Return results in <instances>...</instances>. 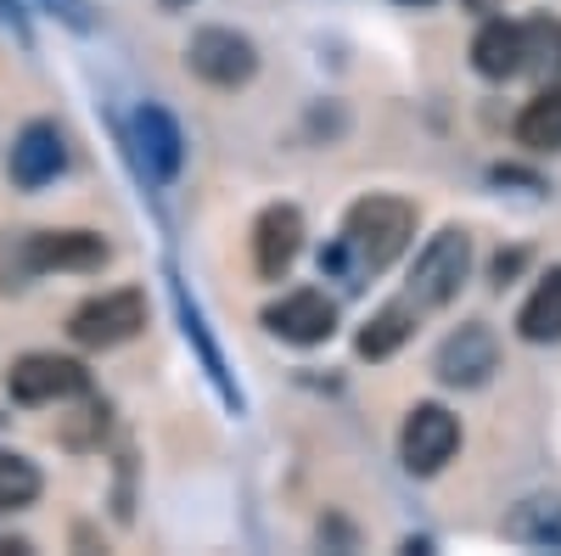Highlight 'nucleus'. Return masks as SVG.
I'll use <instances>...</instances> for the list:
<instances>
[{
  "mask_svg": "<svg viewBox=\"0 0 561 556\" xmlns=\"http://www.w3.org/2000/svg\"><path fill=\"white\" fill-rule=\"evenodd\" d=\"M505 529H511V540H523V545L561 551V500H523Z\"/></svg>",
  "mask_w": 561,
  "mask_h": 556,
  "instance_id": "nucleus-16",
  "label": "nucleus"
},
{
  "mask_svg": "<svg viewBox=\"0 0 561 556\" xmlns=\"http://www.w3.org/2000/svg\"><path fill=\"white\" fill-rule=\"evenodd\" d=\"M517 264H523V253H500V259H494V275H500V282H505V275L517 270Z\"/></svg>",
  "mask_w": 561,
  "mask_h": 556,
  "instance_id": "nucleus-21",
  "label": "nucleus"
},
{
  "mask_svg": "<svg viewBox=\"0 0 561 556\" xmlns=\"http://www.w3.org/2000/svg\"><path fill=\"white\" fill-rule=\"evenodd\" d=\"M185 63H192L197 79L219 84V90H237L259 73V52L253 39L237 34V29H197L192 45H185Z\"/></svg>",
  "mask_w": 561,
  "mask_h": 556,
  "instance_id": "nucleus-5",
  "label": "nucleus"
},
{
  "mask_svg": "<svg viewBox=\"0 0 561 556\" xmlns=\"http://www.w3.org/2000/svg\"><path fill=\"white\" fill-rule=\"evenodd\" d=\"M404 7H433V0H404Z\"/></svg>",
  "mask_w": 561,
  "mask_h": 556,
  "instance_id": "nucleus-24",
  "label": "nucleus"
},
{
  "mask_svg": "<svg viewBox=\"0 0 561 556\" xmlns=\"http://www.w3.org/2000/svg\"><path fill=\"white\" fill-rule=\"evenodd\" d=\"M472 68L483 79L523 73V29L517 23H483V34L472 39Z\"/></svg>",
  "mask_w": 561,
  "mask_h": 556,
  "instance_id": "nucleus-13",
  "label": "nucleus"
},
{
  "mask_svg": "<svg viewBox=\"0 0 561 556\" xmlns=\"http://www.w3.org/2000/svg\"><path fill=\"white\" fill-rule=\"evenodd\" d=\"M45 7H62V18H68V23H84V12H79V0H45Z\"/></svg>",
  "mask_w": 561,
  "mask_h": 556,
  "instance_id": "nucleus-22",
  "label": "nucleus"
},
{
  "mask_svg": "<svg viewBox=\"0 0 561 556\" xmlns=\"http://www.w3.org/2000/svg\"><path fill=\"white\" fill-rule=\"evenodd\" d=\"M466 270H472V237L466 230H438V237L421 248V259H415V270H410V304L415 309H438V304H449L455 293H460V282H466Z\"/></svg>",
  "mask_w": 561,
  "mask_h": 556,
  "instance_id": "nucleus-3",
  "label": "nucleus"
},
{
  "mask_svg": "<svg viewBox=\"0 0 561 556\" xmlns=\"http://www.w3.org/2000/svg\"><path fill=\"white\" fill-rule=\"evenodd\" d=\"M410 327H415V304L404 298V304H388L382 315H370V327L359 332V354L365 360H388L404 338H410Z\"/></svg>",
  "mask_w": 561,
  "mask_h": 556,
  "instance_id": "nucleus-17",
  "label": "nucleus"
},
{
  "mask_svg": "<svg viewBox=\"0 0 561 556\" xmlns=\"http://www.w3.org/2000/svg\"><path fill=\"white\" fill-rule=\"evenodd\" d=\"M140 327H147V298H140L135 287L90 298V304H79L73 320H68L73 343H84V349H118V343H129Z\"/></svg>",
  "mask_w": 561,
  "mask_h": 556,
  "instance_id": "nucleus-4",
  "label": "nucleus"
},
{
  "mask_svg": "<svg viewBox=\"0 0 561 556\" xmlns=\"http://www.w3.org/2000/svg\"><path fill=\"white\" fill-rule=\"evenodd\" d=\"M500 365V343H494V332L489 327H460V332H449L444 343H438V360H433V371L449 383V388H478V383H489V371Z\"/></svg>",
  "mask_w": 561,
  "mask_h": 556,
  "instance_id": "nucleus-9",
  "label": "nucleus"
},
{
  "mask_svg": "<svg viewBox=\"0 0 561 556\" xmlns=\"http://www.w3.org/2000/svg\"><path fill=\"white\" fill-rule=\"evenodd\" d=\"M39 495V473H34V461L12 455V450H0V506H28Z\"/></svg>",
  "mask_w": 561,
  "mask_h": 556,
  "instance_id": "nucleus-19",
  "label": "nucleus"
},
{
  "mask_svg": "<svg viewBox=\"0 0 561 556\" xmlns=\"http://www.w3.org/2000/svg\"><path fill=\"white\" fill-rule=\"evenodd\" d=\"M517 332L528 343H561V270H550L545 282L534 287V298L517 315Z\"/></svg>",
  "mask_w": 561,
  "mask_h": 556,
  "instance_id": "nucleus-15",
  "label": "nucleus"
},
{
  "mask_svg": "<svg viewBox=\"0 0 561 556\" xmlns=\"http://www.w3.org/2000/svg\"><path fill=\"white\" fill-rule=\"evenodd\" d=\"M185 7H192V0H163V12H185Z\"/></svg>",
  "mask_w": 561,
  "mask_h": 556,
  "instance_id": "nucleus-23",
  "label": "nucleus"
},
{
  "mask_svg": "<svg viewBox=\"0 0 561 556\" xmlns=\"http://www.w3.org/2000/svg\"><path fill=\"white\" fill-rule=\"evenodd\" d=\"M79 416H84V422H68V433H62L68 444H90L96 433H107V405H96V399H90Z\"/></svg>",
  "mask_w": 561,
  "mask_h": 556,
  "instance_id": "nucleus-20",
  "label": "nucleus"
},
{
  "mask_svg": "<svg viewBox=\"0 0 561 556\" xmlns=\"http://www.w3.org/2000/svg\"><path fill=\"white\" fill-rule=\"evenodd\" d=\"M62 163H68V152H62L57 124H28L18 135V147H12V180L23 185V192H39L45 180H57Z\"/></svg>",
  "mask_w": 561,
  "mask_h": 556,
  "instance_id": "nucleus-11",
  "label": "nucleus"
},
{
  "mask_svg": "<svg viewBox=\"0 0 561 556\" xmlns=\"http://www.w3.org/2000/svg\"><path fill=\"white\" fill-rule=\"evenodd\" d=\"M264 327L280 343L309 349V343H325V338L337 332V304L325 298V293H314V287H304V293H287L280 304H270L264 309Z\"/></svg>",
  "mask_w": 561,
  "mask_h": 556,
  "instance_id": "nucleus-8",
  "label": "nucleus"
},
{
  "mask_svg": "<svg viewBox=\"0 0 561 556\" xmlns=\"http://www.w3.org/2000/svg\"><path fill=\"white\" fill-rule=\"evenodd\" d=\"M399 450H404V467L415 478H433V473H444V461L460 450V422L444 405H415L410 422H404Z\"/></svg>",
  "mask_w": 561,
  "mask_h": 556,
  "instance_id": "nucleus-6",
  "label": "nucleus"
},
{
  "mask_svg": "<svg viewBox=\"0 0 561 556\" xmlns=\"http://www.w3.org/2000/svg\"><path fill=\"white\" fill-rule=\"evenodd\" d=\"M135 152L140 163H147L152 180H174L180 174V158H185V141H180V129L163 107H140L135 113Z\"/></svg>",
  "mask_w": 561,
  "mask_h": 556,
  "instance_id": "nucleus-12",
  "label": "nucleus"
},
{
  "mask_svg": "<svg viewBox=\"0 0 561 556\" xmlns=\"http://www.w3.org/2000/svg\"><path fill=\"white\" fill-rule=\"evenodd\" d=\"M523 68L545 73V79L561 73V23H550V18L523 23Z\"/></svg>",
  "mask_w": 561,
  "mask_h": 556,
  "instance_id": "nucleus-18",
  "label": "nucleus"
},
{
  "mask_svg": "<svg viewBox=\"0 0 561 556\" xmlns=\"http://www.w3.org/2000/svg\"><path fill=\"white\" fill-rule=\"evenodd\" d=\"M517 141L528 152H561V84L539 90L517 118Z\"/></svg>",
  "mask_w": 561,
  "mask_h": 556,
  "instance_id": "nucleus-14",
  "label": "nucleus"
},
{
  "mask_svg": "<svg viewBox=\"0 0 561 556\" xmlns=\"http://www.w3.org/2000/svg\"><path fill=\"white\" fill-rule=\"evenodd\" d=\"M7 394L18 405H57V399H73L84 394V365L79 360H62V354H23L12 371H7Z\"/></svg>",
  "mask_w": 561,
  "mask_h": 556,
  "instance_id": "nucleus-7",
  "label": "nucleus"
},
{
  "mask_svg": "<svg viewBox=\"0 0 561 556\" xmlns=\"http://www.w3.org/2000/svg\"><path fill=\"white\" fill-rule=\"evenodd\" d=\"M415 237V208L404 197H359L343 219V242L359 259V270H388Z\"/></svg>",
  "mask_w": 561,
  "mask_h": 556,
  "instance_id": "nucleus-1",
  "label": "nucleus"
},
{
  "mask_svg": "<svg viewBox=\"0 0 561 556\" xmlns=\"http://www.w3.org/2000/svg\"><path fill=\"white\" fill-rule=\"evenodd\" d=\"M0 264H7L12 282L39 275V270H102L107 264V242L96 237V230H34V237L12 242Z\"/></svg>",
  "mask_w": 561,
  "mask_h": 556,
  "instance_id": "nucleus-2",
  "label": "nucleus"
},
{
  "mask_svg": "<svg viewBox=\"0 0 561 556\" xmlns=\"http://www.w3.org/2000/svg\"><path fill=\"white\" fill-rule=\"evenodd\" d=\"M298 248H304V214L287 208V203L264 208L259 225H253V264H259L264 282H280V275L293 270Z\"/></svg>",
  "mask_w": 561,
  "mask_h": 556,
  "instance_id": "nucleus-10",
  "label": "nucleus"
}]
</instances>
